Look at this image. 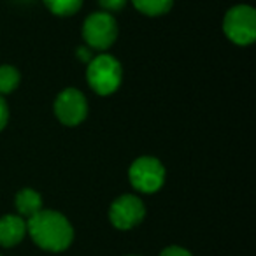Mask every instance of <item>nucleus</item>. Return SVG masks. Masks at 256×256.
<instances>
[{
  "instance_id": "obj_16",
  "label": "nucleus",
  "mask_w": 256,
  "mask_h": 256,
  "mask_svg": "<svg viewBox=\"0 0 256 256\" xmlns=\"http://www.w3.org/2000/svg\"><path fill=\"white\" fill-rule=\"evenodd\" d=\"M79 58H81L82 62H90L92 60V54H90V51L86 50V48H79Z\"/></svg>"
},
{
  "instance_id": "obj_11",
  "label": "nucleus",
  "mask_w": 256,
  "mask_h": 256,
  "mask_svg": "<svg viewBox=\"0 0 256 256\" xmlns=\"http://www.w3.org/2000/svg\"><path fill=\"white\" fill-rule=\"evenodd\" d=\"M53 14L56 16H70L78 12L82 6V0H44Z\"/></svg>"
},
{
  "instance_id": "obj_15",
  "label": "nucleus",
  "mask_w": 256,
  "mask_h": 256,
  "mask_svg": "<svg viewBox=\"0 0 256 256\" xmlns=\"http://www.w3.org/2000/svg\"><path fill=\"white\" fill-rule=\"evenodd\" d=\"M8 120H9V109H8V104H6V100L2 98V95H0V130L8 124Z\"/></svg>"
},
{
  "instance_id": "obj_12",
  "label": "nucleus",
  "mask_w": 256,
  "mask_h": 256,
  "mask_svg": "<svg viewBox=\"0 0 256 256\" xmlns=\"http://www.w3.org/2000/svg\"><path fill=\"white\" fill-rule=\"evenodd\" d=\"M20 84V72L18 68L11 67V65H4L0 67V95L11 93Z\"/></svg>"
},
{
  "instance_id": "obj_13",
  "label": "nucleus",
  "mask_w": 256,
  "mask_h": 256,
  "mask_svg": "<svg viewBox=\"0 0 256 256\" xmlns=\"http://www.w3.org/2000/svg\"><path fill=\"white\" fill-rule=\"evenodd\" d=\"M98 2L107 11H120V9H123L126 6L128 0H98Z\"/></svg>"
},
{
  "instance_id": "obj_3",
  "label": "nucleus",
  "mask_w": 256,
  "mask_h": 256,
  "mask_svg": "<svg viewBox=\"0 0 256 256\" xmlns=\"http://www.w3.org/2000/svg\"><path fill=\"white\" fill-rule=\"evenodd\" d=\"M223 30L232 42L248 46L256 39V12L249 6H235L226 12Z\"/></svg>"
},
{
  "instance_id": "obj_5",
  "label": "nucleus",
  "mask_w": 256,
  "mask_h": 256,
  "mask_svg": "<svg viewBox=\"0 0 256 256\" xmlns=\"http://www.w3.org/2000/svg\"><path fill=\"white\" fill-rule=\"evenodd\" d=\"M130 182L142 193H154L165 182V168L156 158L140 156L130 167Z\"/></svg>"
},
{
  "instance_id": "obj_6",
  "label": "nucleus",
  "mask_w": 256,
  "mask_h": 256,
  "mask_svg": "<svg viewBox=\"0 0 256 256\" xmlns=\"http://www.w3.org/2000/svg\"><path fill=\"white\" fill-rule=\"evenodd\" d=\"M146 216V207L142 200L136 195H123L116 198L110 206L109 218L112 226L118 230H130L137 226Z\"/></svg>"
},
{
  "instance_id": "obj_10",
  "label": "nucleus",
  "mask_w": 256,
  "mask_h": 256,
  "mask_svg": "<svg viewBox=\"0 0 256 256\" xmlns=\"http://www.w3.org/2000/svg\"><path fill=\"white\" fill-rule=\"evenodd\" d=\"M137 11L148 16H162L170 11L174 0H132Z\"/></svg>"
},
{
  "instance_id": "obj_2",
  "label": "nucleus",
  "mask_w": 256,
  "mask_h": 256,
  "mask_svg": "<svg viewBox=\"0 0 256 256\" xmlns=\"http://www.w3.org/2000/svg\"><path fill=\"white\" fill-rule=\"evenodd\" d=\"M121 65L110 54H100L90 60L86 79L98 95H110L121 84Z\"/></svg>"
},
{
  "instance_id": "obj_7",
  "label": "nucleus",
  "mask_w": 256,
  "mask_h": 256,
  "mask_svg": "<svg viewBox=\"0 0 256 256\" xmlns=\"http://www.w3.org/2000/svg\"><path fill=\"white\" fill-rule=\"evenodd\" d=\"M54 114L64 124L76 126L81 121H84L88 114V104L79 90L67 88L56 96L54 100Z\"/></svg>"
},
{
  "instance_id": "obj_9",
  "label": "nucleus",
  "mask_w": 256,
  "mask_h": 256,
  "mask_svg": "<svg viewBox=\"0 0 256 256\" xmlns=\"http://www.w3.org/2000/svg\"><path fill=\"white\" fill-rule=\"evenodd\" d=\"M14 204H16L18 212L22 214V216L28 218V220L32 216H36L39 210H42V198H40L39 193L30 188L22 190V192L16 195Z\"/></svg>"
},
{
  "instance_id": "obj_1",
  "label": "nucleus",
  "mask_w": 256,
  "mask_h": 256,
  "mask_svg": "<svg viewBox=\"0 0 256 256\" xmlns=\"http://www.w3.org/2000/svg\"><path fill=\"white\" fill-rule=\"evenodd\" d=\"M26 230L39 248L53 252L65 251L74 238V230L68 220L56 210H39L28 220Z\"/></svg>"
},
{
  "instance_id": "obj_14",
  "label": "nucleus",
  "mask_w": 256,
  "mask_h": 256,
  "mask_svg": "<svg viewBox=\"0 0 256 256\" xmlns=\"http://www.w3.org/2000/svg\"><path fill=\"white\" fill-rule=\"evenodd\" d=\"M160 256H192V252L182 248H178V246H170V248L164 249Z\"/></svg>"
},
{
  "instance_id": "obj_4",
  "label": "nucleus",
  "mask_w": 256,
  "mask_h": 256,
  "mask_svg": "<svg viewBox=\"0 0 256 256\" xmlns=\"http://www.w3.org/2000/svg\"><path fill=\"white\" fill-rule=\"evenodd\" d=\"M118 37V23L109 12H93L82 25V39L93 50H107Z\"/></svg>"
},
{
  "instance_id": "obj_8",
  "label": "nucleus",
  "mask_w": 256,
  "mask_h": 256,
  "mask_svg": "<svg viewBox=\"0 0 256 256\" xmlns=\"http://www.w3.org/2000/svg\"><path fill=\"white\" fill-rule=\"evenodd\" d=\"M26 234V223L22 216H9L0 218V246L4 248H12L20 244Z\"/></svg>"
}]
</instances>
